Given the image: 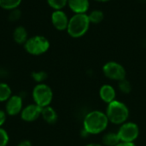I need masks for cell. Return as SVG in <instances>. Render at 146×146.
Returning <instances> with one entry per match:
<instances>
[{"mask_svg":"<svg viewBox=\"0 0 146 146\" xmlns=\"http://www.w3.org/2000/svg\"><path fill=\"white\" fill-rule=\"evenodd\" d=\"M110 121L106 114L100 110H92L86 114L83 121V129L89 135H97L106 130Z\"/></svg>","mask_w":146,"mask_h":146,"instance_id":"6da1fadb","label":"cell"},{"mask_svg":"<svg viewBox=\"0 0 146 146\" xmlns=\"http://www.w3.org/2000/svg\"><path fill=\"white\" fill-rule=\"evenodd\" d=\"M90 25L91 22L87 14H74L69 18L66 31L70 37L79 38L86 34L90 28Z\"/></svg>","mask_w":146,"mask_h":146,"instance_id":"7a4b0ae2","label":"cell"},{"mask_svg":"<svg viewBox=\"0 0 146 146\" xmlns=\"http://www.w3.org/2000/svg\"><path fill=\"white\" fill-rule=\"evenodd\" d=\"M105 114L110 123L121 125L127 122L129 117V109L124 103L115 99L108 104Z\"/></svg>","mask_w":146,"mask_h":146,"instance_id":"3957f363","label":"cell"},{"mask_svg":"<svg viewBox=\"0 0 146 146\" xmlns=\"http://www.w3.org/2000/svg\"><path fill=\"white\" fill-rule=\"evenodd\" d=\"M23 46L28 54L33 56H40L48 51L50 44L49 39L44 36L35 35L28 38Z\"/></svg>","mask_w":146,"mask_h":146,"instance_id":"277c9868","label":"cell"},{"mask_svg":"<svg viewBox=\"0 0 146 146\" xmlns=\"http://www.w3.org/2000/svg\"><path fill=\"white\" fill-rule=\"evenodd\" d=\"M33 99L35 104L40 108L50 106L53 99L52 89L46 84H37L33 89Z\"/></svg>","mask_w":146,"mask_h":146,"instance_id":"5b68a950","label":"cell"},{"mask_svg":"<svg viewBox=\"0 0 146 146\" xmlns=\"http://www.w3.org/2000/svg\"><path fill=\"white\" fill-rule=\"evenodd\" d=\"M117 134L121 142L134 143L139 136V127L134 122L127 121L121 125Z\"/></svg>","mask_w":146,"mask_h":146,"instance_id":"8992f818","label":"cell"},{"mask_svg":"<svg viewBox=\"0 0 146 146\" xmlns=\"http://www.w3.org/2000/svg\"><path fill=\"white\" fill-rule=\"evenodd\" d=\"M103 73L109 80L121 81L126 79L127 71L125 68L119 62L110 61L103 66Z\"/></svg>","mask_w":146,"mask_h":146,"instance_id":"52a82bcc","label":"cell"},{"mask_svg":"<svg viewBox=\"0 0 146 146\" xmlns=\"http://www.w3.org/2000/svg\"><path fill=\"white\" fill-rule=\"evenodd\" d=\"M52 26L58 31H65L68 28L69 18L67 14L62 10H54L50 15Z\"/></svg>","mask_w":146,"mask_h":146,"instance_id":"ba28073f","label":"cell"},{"mask_svg":"<svg viewBox=\"0 0 146 146\" xmlns=\"http://www.w3.org/2000/svg\"><path fill=\"white\" fill-rule=\"evenodd\" d=\"M23 109V100L19 95H12L5 105V112L10 116H15L21 114Z\"/></svg>","mask_w":146,"mask_h":146,"instance_id":"9c48e42d","label":"cell"},{"mask_svg":"<svg viewBox=\"0 0 146 146\" xmlns=\"http://www.w3.org/2000/svg\"><path fill=\"white\" fill-rule=\"evenodd\" d=\"M42 108L35 104H31L22 109L21 112V118L26 122H33L41 116Z\"/></svg>","mask_w":146,"mask_h":146,"instance_id":"30bf717a","label":"cell"},{"mask_svg":"<svg viewBox=\"0 0 146 146\" xmlns=\"http://www.w3.org/2000/svg\"><path fill=\"white\" fill-rule=\"evenodd\" d=\"M68 6L74 14H86L90 8V0H68Z\"/></svg>","mask_w":146,"mask_h":146,"instance_id":"8fae6325","label":"cell"},{"mask_svg":"<svg viewBox=\"0 0 146 146\" xmlns=\"http://www.w3.org/2000/svg\"><path fill=\"white\" fill-rule=\"evenodd\" d=\"M99 97L101 100L107 104L115 100L116 92L115 88L108 84L103 85L99 89Z\"/></svg>","mask_w":146,"mask_h":146,"instance_id":"7c38bea8","label":"cell"},{"mask_svg":"<svg viewBox=\"0 0 146 146\" xmlns=\"http://www.w3.org/2000/svg\"><path fill=\"white\" fill-rule=\"evenodd\" d=\"M13 39L18 44H24L28 39V33L23 26L16 27L13 31Z\"/></svg>","mask_w":146,"mask_h":146,"instance_id":"4fadbf2b","label":"cell"},{"mask_svg":"<svg viewBox=\"0 0 146 146\" xmlns=\"http://www.w3.org/2000/svg\"><path fill=\"white\" fill-rule=\"evenodd\" d=\"M41 116L46 123L50 124V125L55 124L57 121V118H58V115H57L56 110L50 106L42 108Z\"/></svg>","mask_w":146,"mask_h":146,"instance_id":"5bb4252c","label":"cell"},{"mask_svg":"<svg viewBox=\"0 0 146 146\" xmlns=\"http://www.w3.org/2000/svg\"><path fill=\"white\" fill-rule=\"evenodd\" d=\"M121 142L117 133L109 132L102 138V145L104 146H116Z\"/></svg>","mask_w":146,"mask_h":146,"instance_id":"9a60e30c","label":"cell"},{"mask_svg":"<svg viewBox=\"0 0 146 146\" xmlns=\"http://www.w3.org/2000/svg\"><path fill=\"white\" fill-rule=\"evenodd\" d=\"M87 15L91 24H99L104 19V14L100 9H93L90 11Z\"/></svg>","mask_w":146,"mask_h":146,"instance_id":"2e32d148","label":"cell"},{"mask_svg":"<svg viewBox=\"0 0 146 146\" xmlns=\"http://www.w3.org/2000/svg\"><path fill=\"white\" fill-rule=\"evenodd\" d=\"M12 96V91L10 86L6 83H0V103L7 102Z\"/></svg>","mask_w":146,"mask_h":146,"instance_id":"e0dca14e","label":"cell"},{"mask_svg":"<svg viewBox=\"0 0 146 146\" xmlns=\"http://www.w3.org/2000/svg\"><path fill=\"white\" fill-rule=\"evenodd\" d=\"M22 0H0V8L6 10H12L17 9L21 3Z\"/></svg>","mask_w":146,"mask_h":146,"instance_id":"ac0fdd59","label":"cell"},{"mask_svg":"<svg viewBox=\"0 0 146 146\" xmlns=\"http://www.w3.org/2000/svg\"><path fill=\"white\" fill-rule=\"evenodd\" d=\"M48 5L54 10L62 9L68 5V0H46Z\"/></svg>","mask_w":146,"mask_h":146,"instance_id":"d6986e66","label":"cell"},{"mask_svg":"<svg viewBox=\"0 0 146 146\" xmlns=\"http://www.w3.org/2000/svg\"><path fill=\"white\" fill-rule=\"evenodd\" d=\"M118 88L121 93L129 94L132 91V85L128 80L124 79L121 81H118Z\"/></svg>","mask_w":146,"mask_h":146,"instance_id":"ffe728a7","label":"cell"},{"mask_svg":"<svg viewBox=\"0 0 146 146\" xmlns=\"http://www.w3.org/2000/svg\"><path fill=\"white\" fill-rule=\"evenodd\" d=\"M31 77L35 82H37L38 84H41L48 78V74L45 71H43V70L34 71L31 74Z\"/></svg>","mask_w":146,"mask_h":146,"instance_id":"44dd1931","label":"cell"},{"mask_svg":"<svg viewBox=\"0 0 146 146\" xmlns=\"http://www.w3.org/2000/svg\"><path fill=\"white\" fill-rule=\"evenodd\" d=\"M9 141V136L7 131L0 127V146H7Z\"/></svg>","mask_w":146,"mask_h":146,"instance_id":"7402d4cb","label":"cell"},{"mask_svg":"<svg viewBox=\"0 0 146 146\" xmlns=\"http://www.w3.org/2000/svg\"><path fill=\"white\" fill-rule=\"evenodd\" d=\"M9 17L10 21H16L21 17V11L18 9V8L15 9H12V10H10Z\"/></svg>","mask_w":146,"mask_h":146,"instance_id":"603a6c76","label":"cell"},{"mask_svg":"<svg viewBox=\"0 0 146 146\" xmlns=\"http://www.w3.org/2000/svg\"><path fill=\"white\" fill-rule=\"evenodd\" d=\"M6 112L3 111V110H0V127L5 123L6 121Z\"/></svg>","mask_w":146,"mask_h":146,"instance_id":"cb8c5ba5","label":"cell"},{"mask_svg":"<svg viewBox=\"0 0 146 146\" xmlns=\"http://www.w3.org/2000/svg\"><path fill=\"white\" fill-rule=\"evenodd\" d=\"M17 146H33V145H32V143L29 141V140H23V141H21V142H20L18 145H17Z\"/></svg>","mask_w":146,"mask_h":146,"instance_id":"d4e9b609","label":"cell"},{"mask_svg":"<svg viewBox=\"0 0 146 146\" xmlns=\"http://www.w3.org/2000/svg\"><path fill=\"white\" fill-rule=\"evenodd\" d=\"M116 146H136L134 143H123V142H120Z\"/></svg>","mask_w":146,"mask_h":146,"instance_id":"484cf974","label":"cell"},{"mask_svg":"<svg viewBox=\"0 0 146 146\" xmlns=\"http://www.w3.org/2000/svg\"><path fill=\"white\" fill-rule=\"evenodd\" d=\"M86 146H104L102 144H98V143H90Z\"/></svg>","mask_w":146,"mask_h":146,"instance_id":"4316f807","label":"cell"},{"mask_svg":"<svg viewBox=\"0 0 146 146\" xmlns=\"http://www.w3.org/2000/svg\"><path fill=\"white\" fill-rule=\"evenodd\" d=\"M96 2H98V3H107V2H110L111 0H94Z\"/></svg>","mask_w":146,"mask_h":146,"instance_id":"83f0119b","label":"cell"}]
</instances>
